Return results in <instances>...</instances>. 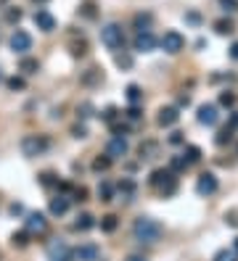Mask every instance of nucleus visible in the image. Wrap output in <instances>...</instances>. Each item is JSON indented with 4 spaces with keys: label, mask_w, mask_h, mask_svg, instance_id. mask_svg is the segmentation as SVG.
I'll list each match as a JSON object with an SVG mask.
<instances>
[{
    "label": "nucleus",
    "mask_w": 238,
    "mask_h": 261,
    "mask_svg": "<svg viewBox=\"0 0 238 261\" xmlns=\"http://www.w3.org/2000/svg\"><path fill=\"white\" fill-rule=\"evenodd\" d=\"M217 3L222 5V11H228V13L238 11V0H217Z\"/></svg>",
    "instance_id": "f704fd0d"
},
{
    "label": "nucleus",
    "mask_w": 238,
    "mask_h": 261,
    "mask_svg": "<svg viewBox=\"0 0 238 261\" xmlns=\"http://www.w3.org/2000/svg\"><path fill=\"white\" fill-rule=\"evenodd\" d=\"M214 29H217V34H230V32H236V24L230 18H220V21H214Z\"/></svg>",
    "instance_id": "412c9836"
},
{
    "label": "nucleus",
    "mask_w": 238,
    "mask_h": 261,
    "mask_svg": "<svg viewBox=\"0 0 238 261\" xmlns=\"http://www.w3.org/2000/svg\"><path fill=\"white\" fill-rule=\"evenodd\" d=\"M233 251H236V254H238V238H236V243H233Z\"/></svg>",
    "instance_id": "864d4df0"
},
{
    "label": "nucleus",
    "mask_w": 238,
    "mask_h": 261,
    "mask_svg": "<svg viewBox=\"0 0 238 261\" xmlns=\"http://www.w3.org/2000/svg\"><path fill=\"white\" fill-rule=\"evenodd\" d=\"M156 37H154L151 29H146V32H138L135 34V42H132V48L138 50V53H151L154 48H156Z\"/></svg>",
    "instance_id": "0eeeda50"
},
{
    "label": "nucleus",
    "mask_w": 238,
    "mask_h": 261,
    "mask_svg": "<svg viewBox=\"0 0 238 261\" xmlns=\"http://www.w3.org/2000/svg\"><path fill=\"white\" fill-rule=\"evenodd\" d=\"M0 3H6V0H0Z\"/></svg>",
    "instance_id": "4d7b16f0"
},
{
    "label": "nucleus",
    "mask_w": 238,
    "mask_h": 261,
    "mask_svg": "<svg viewBox=\"0 0 238 261\" xmlns=\"http://www.w3.org/2000/svg\"><path fill=\"white\" fill-rule=\"evenodd\" d=\"M6 18H8V21H11V24H16V21H22V11H19V8H11V11H8V13H6Z\"/></svg>",
    "instance_id": "a19ab883"
},
{
    "label": "nucleus",
    "mask_w": 238,
    "mask_h": 261,
    "mask_svg": "<svg viewBox=\"0 0 238 261\" xmlns=\"http://www.w3.org/2000/svg\"><path fill=\"white\" fill-rule=\"evenodd\" d=\"M80 16H85V18H96V3H82L80 5Z\"/></svg>",
    "instance_id": "c756f323"
},
{
    "label": "nucleus",
    "mask_w": 238,
    "mask_h": 261,
    "mask_svg": "<svg viewBox=\"0 0 238 261\" xmlns=\"http://www.w3.org/2000/svg\"><path fill=\"white\" fill-rule=\"evenodd\" d=\"M72 256H74V261H98L100 259V248L96 243H82V246H77L74 251H72Z\"/></svg>",
    "instance_id": "423d86ee"
},
{
    "label": "nucleus",
    "mask_w": 238,
    "mask_h": 261,
    "mask_svg": "<svg viewBox=\"0 0 238 261\" xmlns=\"http://www.w3.org/2000/svg\"><path fill=\"white\" fill-rule=\"evenodd\" d=\"M119 193H124V195H132V193H135V185H132L130 180H124L122 185H119Z\"/></svg>",
    "instance_id": "79ce46f5"
},
{
    "label": "nucleus",
    "mask_w": 238,
    "mask_h": 261,
    "mask_svg": "<svg viewBox=\"0 0 238 261\" xmlns=\"http://www.w3.org/2000/svg\"><path fill=\"white\" fill-rule=\"evenodd\" d=\"M8 45H11L14 53H26V50L32 48V37L26 34L24 29H16V32L11 34V40H8Z\"/></svg>",
    "instance_id": "1a4fd4ad"
},
{
    "label": "nucleus",
    "mask_w": 238,
    "mask_h": 261,
    "mask_svg": "<svg viewBox=\"0 0 238 261\" xmlns=\"http://www.w3.org/2000/svg\"><path fill=\"white\" fill-rule=\"evenodd\" d=\"M116 225H119V219L114 217V214H106V217L100 219V230H104V232H114Z\"/></svg>",
    "instance_id": "393cba45"
},
{
    "label": "nucleus",
    "mask_w": 238,
    "mask_h": 261,
    "mask_svg": "<svg viewBox=\"0 0 238 261\" xmlns=\"http://www.w3.org/2000/svg\"><path fill=\"white\" fill-rule=\"evenodd\" d=\"M159 45H162L164 53L175 55V53H180L182 48H186V37H182L178 29H170V32H164V37L159 40Z\"/></svg>",
    "instance_id": "39448f33"
},
{
    "label": "nucleus",
    "mask_w": 238,
    "mask_h": 261,
    "mask_svg": "<svg viewBox=\"0 0 238 261\" xmlns=\"http://www.w3.org/2000/svg\"><path fill=\"white\" fill-rule=\"evenodd\" d=\"M178 119H180V111H178L175 106H167V108L159 111V119H156V122H159L162 127H172Z\"/></svg>",
    "instance_id": "2eb2a0df"
},
{
    "label": "nucleus",
    "mask_w": 238,
    "mask_h": 261,
    "mask_svg": "<svg viewBox=\"0 0 238 261\" xmlns=\"http://www.w3.org/2000/svg\"><path fill=\"white\" fill-rule=\"evenodd\" d=\"M135 26H138V32H146L148 29V24H151V13H135Z\"/></svg>",
    "instance_id": "a878e982"
},
{
    "label": "nucleus",
    "mask_w": 238,
    "mask_h": 261,
    "mask_svg": "<svg viewBox=\"0 0 238 261\" xmlns=\"http://www.w3.org/2000/svg\"><path fill=\"white\" fill-rule=\"evenodd\" d=\"M140 95H143V92H140V87H138V85H127V100H130L132 106L140 100Z\"/></svg>",
    "instance_id": "cd10ccee"
},
{
    "label": "nucleus",
    "mask_w": 238,
    "mask_h": 261,
    "mask_svg": "<svg viewBox=\"0 0 238 261\" xmlns=\"http://www.w3.org/2000/svg\"><path fill=\"white\" fill-rule=\"evenodd\" d=\"M217 188H220V182H217V177L212 172L201 174L198 182H196V193L198 195H212V193H217Z\"/></svg>",
    "instance_id": "9b49d317"
},
{
    "label": "nucleus",
    "mask_w": 238,
    "mask_h": 261,
    "mask_svg": "<svg viewBox=\"0 0 238 261\" xmlns=\"http://www.w3.org/2000/svg\"><path fill=\"white\" fill-rule=\"evenodd\" d=\"M124 114H127V119H130V122H138V119H140V108H138V106H130Z\"/></svg>",
    "instance_id": "ea45409f"
},
{
    "label": "nucleus",
    "mask_w": 238,
    "mask_h": 261,
    "mask_svg": "<svg viewBox=\"0 0 238 261\" xmlns=\"http://www.w3.org/2000/svg\"><path fill=\"white\" fill-rule=\"evenodd\" d=\"M6 85L11 87V90H24V87H26V82H24L22 77H8V79H6Z\"/></svg>",
    "instance_id": "7c9ffc66"
},
{
    "label": "nucleus",
    "mask_w": 238,
    "mask_h": 261,
    "mask_svg": "<svg viewBox=\"0 0 238 261\" xmlns=\"http://www.w3.org/2000/svg\"><path fill=\"white\" fill-rule=\"evenodd\" d=\"M77 114H80L82 119H88L90 114H93V106H90V103H82V106L77 108Z\"/></svg>",
    "instance_id": "37998d69"
},
{
    "label": "nucleus",
    "mask_w": 238,
    "mask_h": 261,
    "mask_svg": "<svg viewBox=\"0 0 238 261\" xmlns=\"http://www.w3.org/2000/svg\"><path fill=\"white\" fill-rule=\"evenodd\" d=\"M98 198L104 201V203H108V201L114 198V188H112L108 182H100V185H98Z\"/></svg>",
    "instance_id": "b1692460"
},
{
    "label": "nucleus",
    "mask_w": 238,
    "mask_h": 261,
    "mask_svg": "<svg viewBox=\"0 0 238 261\" xmlns=\"http://www.w3.org/2000/svg\"><path fill=\"white\" fill-rule=\"evenodd\" d=\"M48 209H50L53 217H64V214L69 211V198H66V195H56V198L50 201Z\"/></svg>",
    "instance_id": "f3484780"
},
{
    "label": "nucleus",
    "mask_w": 238,
    "mask_h": 261,
    "mask_svg": "<svg viewBox=\"0 0 238 261\" xmlns=\"http://www.w3.org/2000/svg\"><path fill=\"white\" fill-rule=\"evenodd\" d=\"M72 135H74L77 140L88 137V127H85V124H74V127H72Z\"/></svg>",
    "instance_id": "58836bf2"
},
{
    "label": "nucleus",
    "mask_w": 238,
    "mask_h": 261,
    "mask_svg": "<svg viewBox=\"0 0 238 261\" xmlns=\"http://www.w3.org/2000/svg\"><path fill=\"white\" fill-rule=\"evenodd\" d=\"M40 182L45 185V188H53V185H56V188H58V185H61V182H58V180H56V177H53L50 172H45V174H40Z\"/></svg>",
    "instance_id": "2f4dec72"
},
{
    "label": "nucleus",
    "mask_w": 238,
    "mask_h": 261,
    "mask_svg": "<svg viewBox=\"0 0 238 261\" xmlns=\"http://www.w3.org/2000/svg\"><path fill=\"white\" fill-rule=\"evenodd\" d=\"M48 259L50 261H74V256H72V248L64 243V240H56V243L48 246Z\"/></svg>",
    "instance_id": "6e6552de"
},
{
    "label": "nucleus",
    "mask_w": 238,
    "mask_h": 261,
    "mask_svg": "<svg viewBox=\"0 0 238 261\" xmlns=\"http://www.w3.org/2000/svg\"><path fill=\"white\" fill-rule=\"evenodd\" d=\"M230 58H233V61H238V42H233V45H230Z\"/></svg>",
    "instance_id": "09e8293b"
},
{
    "label": "nucleus",
    "mask_w": 238,
    "mask_h": 261,
    "mask_svg": "<svg viewBox=\"0 0 238 261\" xmlns=\"http://www.w3.org/2000/svg\"><path fill=\"white\" fill-rule=\"evenodd\" d=\"M0 79H3V74H0Z\"/></svg>",
    "instance_id": "6e6d98bb"
},
{
    "label": "nucleus",
    "mask_w": 238,
    "mask_h": 261,
    "mask_svg": "<svg viewBox=\"0 0 238 261\" xmlns=\"http://www.w3.org/2000/svg\"><path fill=\"white\" fill-rule=\"evenodd\" d=\"M26 232H30V235H45V232H48V219H45L42 214H30V217H26Z\"/></svg>",
    "instance_id": "f8f14e48"
},
{
    "label": "nucleus",
    "mask_w": 238,
    "mask_h": 261,
    "mask_svg": "<svg viewBox=\"0 0 238 261\" xmlns=\"http://www.w3.org/2000/svg\"><path fill=\"white\" fill-rule=\"evenodd\" d=\"M220 122V114H217V106L206 103L198 108V124H206V127H214Z\"/></svg>",
    "instance_id": "4468645a"
},
{
    "label": "nucleus",
    "mask_w": 238,
    "mask_h": 261,
    "mask_svg": "<svg viewBox=\"0 0 238 261\" xmlns=\"http://www.w3.org/2000/svg\"><path fill=\"white\" fill-rule=\"evenodd\" d=\"M24 209H22V203H11V214H14V217H16V214H22Z\"/></svg>",
    "instance_id": "8fccbe9b"
},
{
    "label": "nucleus",
    "mask_w": 238,
    "mask_h": 261,
    "mask_svg": "<svg viewBox=\"0 0 238 261\" xmlns=\"http://www.w3.org/2000/svg\"><path fill=\"white\" fill-rule=\"evenodd\" d=\"M162 235H164V227L159 225L156 219H151V217H138V219L132 222V238L138 240V243L151 246V243H156Z\"/></svg>",
    "instance_id": "f257e3e1"
},
{
    "label": "nucleus",
    "mask_w": 238,
    "mask_h": 261,
    "mask_svg": "<svg viewBox=\"0 0 238 261\" xmlns=\"http://www.w3.org/2000/svg\"><path fill=\"white\" fill-rule=\"evenodd\" d=\"M32 18H34V26H38L40 32H53L56 29V18H53L50 11H45V8H38Z\"/></svg>",
    "instance_id": "9d476101"
},
{
    "label": "nucleus",
    "mask_w": 238,
    "mask_h": 261,
    "mask_svg": "<svg viewBox=\"0 0 238 261\" xmlns=\"http://www.w3.org/2000/svg\"><path fill=\"white\" fill-rule=\"evenodd\" d=\"M220 103H222V106H233L236 103V95H230V92H222V95H220Z\"/></svg>",
    "instance_id": "c03bdc74"
},
{
    "label": "nucleus",
    "mask_w": 238,
    "mask_h": 261,
    "mask_svg": "<svg viewBox=\"0 0 238 261\" xmlns=\"http://www.w3.org/2000/svg\"><path fill=\"white\" fill-rule=\"evenodd\" d=\"M93 227H96V217H93V214H80L77 222H74V230L77 232H88Z\"/></svg>",
    "instance_id": "a211bd4d"
},
{
    "label": "nucleus",
    "mask_w": 238,
    "mask_h": 261,
    "mask_svg": "<svg viewBox=\"0 0 238 261\" xmlns=\"http://www.w3.org/2000/svg\"><path fill=\"white\" fill-rule=\"evenodd\" d=\"M104 119H106V122H114V119H116V108L108 106V108L104 111Z\"/></svg>",
    "instance_id": "a18cd8bd"
},
{
    "label": "nucleus",
    "mask_w": 238,
    "mask_h": 261,
    "mask_svg": "<svg viewBox=\"0 0 238 261\" xmlns=\"http://www.w3.org/2000/svg\"><path fill=\"white\" fill-rule=\"evenodd\" d=\"M148 185L156 188L164 198H167V195H175V190H178V180H175V174H172L170 169H156L148 177Z\"/></svg>",
    "instance_id": "f03ea898"
},
{
    "label": "nucleus",
    "mask_w": 238,
    "mask_h": 261,
    "mask_svg": "<svg viewBox=\"0 0 238 261\" xmlns=\"http://www.w3.org/2000/svg\"><path fill=\"white\" fill-rule=\"evenodd\" d=\"M48 148H50V137H45V135H26V137L22 140V153H24L26 158L42 156Z\"/></svg>",
    "instance_id": "7ed1b4c3"
},
{
    "label": "nucleus",
    "mask_w": 238,
    "mask_h": 261,
    "mask_svg": "<svg viewBox=\"0 0 238 261\" xmlns=\"http://www.w3.org/2000/svg\"><path fill=\"white\" fill-rule=\"evenodd\" d=\"M124 261H146V259H143V256H127Z\"/></svg>",
    "instance_id": "3c124183"
},
{
    "label": "nucleus",
    "mask_w": 238,
    "mask_h": 261,
    "mask_svg": "<svg viewBox=\"0 0 238 261\" xmlns=\"http://www.w3.org/2000/svg\"><path fill=\"white\" fill-rule=\"evenodd\" d=\"M34 3H48V0H34Z\"/></svg>",
    "instance_id": "5fc2aeb1"
},
{
    "label": "nucleus",
    "mask_w": 238,
    "mask_h": 261,
    "mask_svg": "<svg viewBox=\"0 0 238 261\" xmlns=\"http://www.w3.org/2000/svg\"><path fill=\"white\" fill-rule=\"evenodd\" d=\"M38 69H40L38 58H22V63H19V71H24V74H38Z\"/></svg>",
    "instance_id": "aec40b11"
},
{
    "label": "nucleus",
    "mask_w": 238,
    "mask_h": 261,
    "mask_svg": "<svg viewBox=\"0 0 238 261\" xmlns=\"http://www.w3.org/2000/svg\"><path fill=\"white\" fill-rule=\"evenodd\" d=\"M11 246H16V248H26L30 246V232H14L11 235Z\"/></svg>",
    "instance_id": "4be33fe9"
},
{
    "label": "nucleus",
    "mask_w": 238,
    "mask_h": 261,
    "mask_svg": "<svg viewBox=\"0 0 238 261\" xmlns=\"http://www.w3.org/2000/svg\"><path fill=\"white\" fill-rule=\"evenodd\" d=\"M85 53H88V45H85V40L72 45V55H74V58H77V55H85Z\"/></svg>",
    "instance_id": "4c0bfd02"
},
{
    "label": "nucleus",
    "mask_w": 238,
    "mask_h": 261,
    "mask_svg": "<svg viewBox=\"0 0 238 261\" xmlns=\"http://www.w3.org/2000/svg\"><path fill=\"white\" fill-rule=\"evenodd\" d=\"M233 127H238V114H233V119H230V129Z\"/></svg>",
    "instance_id": "603ef678"
},
{
    "label": "nucleus",
    "mask_w": 238,
    "mask_h": 261,
    "mask_svg": "<svg viewBox=\"0 0 238 261\" xmlns=\"http://www.w3.org/2000/svg\"><path fill=\"white\" fill-rule=\"evenodd\" d=\"M170 143H175V145H180V143H182V132H172V137H170Z\"/></svg>",
    "instance_id": "49530a36"
},
{
    "label": "nucleus",
    "mask_w": 238,
    "mask_h": 261,
    "mask_svg": "<svg viewBox=\"0 0 238 261\" xmlns=\"http://www.w3.org/2000/svg\"><path fill=\"white\" fill-rule=\"evenodd\" d=\"M108 166H112V158H108V156H98L96 161H93V169L96 172H106Z\"/></svg>",
    "instance_id": "c85d7f7f"
},
{
    "label": "nucleus",
    "mask_w": 238,
    "mask_h": 261,
    "mask_svg": "<svg viewBox=\"0 0 238 261\" xmlns=\"http://www.w3.org/2000/svg\"><path fill=\"white\" fill-rule=\"evenodd\" d=\"M80 82L85 87H96V85H100L104 82V74H100V69H88V71H82V77H80Z\"/></svg>",
    "instance_id": "dca6fc26"
},
{
    "label": "nucleus",
    "mask_w": 238,
    "mask_h": 261,
    "mask_svg": "<svg viewBox=\"0 0 238 261\" xmlns=\"http://www.w3.org/2000/svg\"><path fill=\"white\" fill-rule=\"evenodd\" d=\"M170 166H172L170 172H180V169H186L188 164H186V158H182V156H175V158H172V164H170Z\"/></svg>",
    "instance_id": "e433bc0d"
},
{
    "label": "nucleus",
    "mask_w": 238,
    "mask_h": 261,
    "mask_svg": "<svg viewBox=\"0 0 238 261\" xmlns=\"http://www.w3.org/2000/svg\"><path fill=\"white\" fill-rule=\"evenodd\" d=\"M182 158H186V164H188V166H190V164H198V161H201V148L188 145V148H186V153H182Z\"/></svg>",
    "instance_id": "6ab92c4d"
},
{
    "label": "nucleus",
    "mask_w": 238,
    "mask_h": 261,
    "mask_svg": "<svg viewBox=\"0 0 238 261\" xmlns=\"http://www.w3.org/2000/svg\"><path fill=\"white\" fill-rule=\"evenodd\" d=\"M74 195H77V201H85V198H88V190H85V188H77Z\"/></svg>",
    "instance_id": "de8ad7c7"
},
{
    "label": "nucleus",
    "mask_w": 238,
    "mask_h": 261,
    "mask_svg": "<svg viewBox=\"0 0 238 261\" xmlns=\"http://www.w3.org/2000/svg\"><path fill=\"white\" fill-rule=\"evenodd\" d=\"M114 61H116V66L119 69H132V55L130 53H114Z\"/></svg>",
    "instance_id": "5701e85b"
},
{
    "label": "nucleus",
    "mask_w": 238,
    "mask_h": 261,
    "mask_svg": "<svg viewBox=\"0 0 238 261\" xmlns=\"http://www.w3.org/2000/svg\"><path fill=\"white\" fill-rule=\"evenodd\" d=\"M106 156L112 158H124L127 156V140L124 137H112L108 140V148H106Z\"/></svg>",
    "instance_id": "ddd939ff"
},
{
    "label": "nucleus",
    "mask_w": 238,
    "mask_h": 261,
    "mask_svg": "<svg viewBox=\"0 0 238 261\" xmlns=\"http://www.w3.org/2000/svg\"><path fill=\"white\" fill-rule=\"evenodd\" d=\"M230 137H233V129L228 127V129H222V132H220V135L214 137V143H217V145H225V143H228V140H230Z\"/></svg>",
    "instance_id": "72a5a7b5"
},
{
    "label": "nucleus",
    "mask_w": 238,
    "mask_h": 261,
    "mask_svg": "<svg viewBox=\"0 0 238 261\" xmlns=\"http://www.w3.org/2000/svg\"><path fill=\"white\" fill-rule=\"evenodd\" d=\"M156 151V143H146V145H140V158H154L151 153Z\"/></svg>",
    "instance_id": "c9c22d12"
},
{
    "label": "nucleus",
    "mask_w": 238,
    "mask_h": 261,
    "mask_svg": "<svg viewBox=\"0 0 238 261\" xmlns=\"http://www.w3.org/2000/svg\"><path fill=\"white\" fill-rule=\"evenodd\" d=\"M214 261H238V254L233 248H222V251L214 254Z\"/></svg>",
    "instance_id": "bb28decb"
},
{
    "label": "nucleus",
    "mask_w": 238,
    "mask_h": 261,
    "mask_svg": "<svg viewBox=\"0 0 238 261\" xmlns=\"http://www.w3.org/2000/svg\"><path fill=\"white\" fill-rule=\"evenodd\" d=\"M100 42H104L108 50L119 53V50H122V45H124V32H122V26L114 24V21L106 24L104 29H100Z\"/></svg>",
    "instance_id": "20e7f679"
},
{
    "label": "nucleus",
    "mask_w": 238,
    "mask_h": 261,
    "mask_svg": "<svg viewBox=\"0 0 238 261\" xmlns=\"http://www.w3.org/2000/svg\"><path fill=\"white\" fill-rule=\"evenodd\" d=\"M225 225L228 227H238V209H230L225 214Z\"/></svg>",
    "instance_id": "473e14b6"
}]
</instances>
